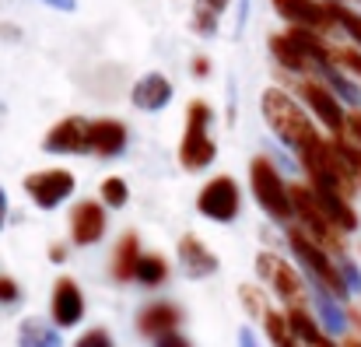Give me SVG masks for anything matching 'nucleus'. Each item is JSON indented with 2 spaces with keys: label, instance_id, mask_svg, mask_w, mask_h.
I'll list each match as a JSON object with an SVG mask.
<instances>
[{
  "label": "nucleus",
  "instance_id": "nucleus-1",
  "mask_svg": "<svg viewBox=\"0 0 361 347\" xmlns=\"http://www.w3.org/2000/svg\"><path fill=\"white\" fill-rule=\"evenodd\" d=\"M263 116H267V123L274 126V133H277L288 147H295L298 154H302L309 144L319 140V133H316V126L309 123V116L302 113V109L295 106V99L284 95L281 88H267V92H263Z\"/></svg>",
  "mask_w": 361,
  "mask_h": 347
},
{
  "label": "nucleus",
  "instance_id": "nucleus-2",
  "mask_svg": "<svg viewBox=\"0 0 361 347\" xmlns=\"http://www.w3.org/2000/svg\"><path fill=\"white\" fill-rule=\"evenodd\" d=\"M302 165L312 176L316 190H330V193H341L348 200L355 193V186H358L351 169H348V162H344V154L337 151V144H326L323 137L302 151Z\"/></svg>",
  "mask_w": 361,
  "mask_h": 347
},
{
  "label": "nucleus",
  "instance_id": "nucleus-3",
  "mask_svg": "<svg viewBox=\"0 0 361 347\" xmlns=\"http://www.w3.org/2000/svg\"><path fill=\"white\" fill-rule=\"evenodd\" d=\"M207 123H211V106L193 99L190 109H186V137L179 144V165L190 169V172L207 169L214 162V154H218V147H214V140L207 133Z\"/></svg>",
  "mask_w": 361,
  "mask_h": 347
},
{
  "label": "nucleus",
  "instance_id": "nucleus-4",
  "mask_svg": "<svg viewBox=\"0 0 361 347\" xmlns=\"http://www.w3.org/2000/svg\"><path fill=\"white\" fill-rule=\"evenodd\" d=\"M249 183H252L256 204H259L274 221H291V214H295L291 190L281 183L277 169H274L267 158H252V162H249Z\"/></svg>",
  "mask_w": 361,
  "mask_h": 347
},
{
  "label": "nucleus",
  "instance_id": "nucleus-5",
  "mask_svg": "<svg viewBox=\"0 0 361 347\" xmlns=\"http://www.w3.org/2000/svg\"><path fill=\"white\" fill-rule=\"evenodd\" d=\"M288 238H291V249H295V256L305 263V270H309L312 281H319V284H323L326 291H334V295H348V284H344L341 270L330 263V256L323 252V245H319L316 238L302 235L298 229L288 231Z\"/></svg>",
  "mask_w": 361,
  "mask_h": 347
},
{
  "label": "nucleus",
  "instance_id": "nucleus-6",
  "mask_svg": "<svg viewBox=\"0 0 361 347\" xmlns=\"http://www.w3.org/2000/svg\"><path fill=\"white\" fill-rule=\"evenodd\" d=\"M197 207H200V214H207V218L218 221V225L235 221V214H239V186H235V179H232V176L211 179V183L200 190Z\"/></svg>",
  "mask_w": 361,
  "mask_h": 347
},
{
  "label": "nucleus",
  "instance_id": "nucleus-7",
  "mask_svg": "<svg viewBox=\"0 0 361 347\" xmlns=\"http://www.w3.org/2000/svg\"><path fill=\"white\" fill-rule=\"evenodd\" d=\"M256 270H259V277L291 305V309H302L305 305V288H302V277L281 260V256H274V252H259L256 256Z\"/></svg>",
  "mask_w": 361,
  "mask_h": 347
},
{
  "label": "nucleus",
  "instance_id": "nucleus-8",
  "mask_svg": "<svg viewBox=\"0 0 361 347\" xmlns=\"http://www.w3.org/2000/svg\"><path fill=\"white\" fill-rule=\"evenodd\" d=\"M291 204H295V214L305 221V229L312 231V238L323 245V249H341V235H337V225L323 214V207L316 204L312 190L305 186H291Z\"/></svg>",
  "mask_w": 361,
  "mask_h": 347
},
{
  "label": "nucleus",
  "instance_id": "nucleus-9",
  "mask_svg": "<svg viewBox=\"0 0 361 347\" xmlns=\"http://www.w3.org/2000/svg\"><path fill=\"white\" fill-rule=\"evenodd\" d=\"M25 193L35 200V207L53 211L56 204H63L74 193V176L63 169H49V172H32L25 176Z\"/></svg>",
  "mask_w": 361,
  "mask_h": 347
},
{
  "label": "nucleus",
  "instance_id": "nucleus-10",
  "mask_svg": "<svg viewBox=\"0 0 361 347\" xmlns=\"http://www.w3.org/2000/svg\"><path fill=\"white\" fill-rule=\"evenodd\" d=\"M42 147H46L49 154H78V151H92V123L71 116V119L56 123V126L46 133Z\"/></svg>",
  "mask_w": 361,
  "mask_h": 347
},
{
  "label": "nucleus",
  "instance_id": "nucleus-11",
  "mask_svg": "<svg viewBox=\"0 0 361 347\" xmlns=\"http://www.w3.org/2000/svg\"><path fill=\"white\" fill-rule=\"evenodd\" d=\"M274 11L281 18H288L295 28H309V32H326L337 25L330 7H323L316 0H274Z\"/></svg>",
  "mask_w": 361,
  "mask_h": 347
},
{
  "label": "nucleus",
  "instance_id": "nucleus-12",
  "mask_svg": "<svg viewBox=\"0 0 361 347\" xmlns=\"http://www.w3.org/2000/svg\"><path fill=\"white\" fill-rule=\"evenodd\" d=\"M81 316H85V298H81L78 284L71 277H60L56 288H53V319H56V327H74V323H81Z\"/></svg>",
  "mask_w": 361,
  "mask_h": 347
},
{
  "label": "nucleus",
  "instance_id": "nucleus-13",
  "mask_svg": "<svg viewBox=\"0 0 361 347\" xmlns=\"http://www.w3.org/2000/svg\"><path fill=\"white\" fill-rule=\"evenodd\" d=\"M71 231H74V242H78V245L99 242L102 231H106V211H102L99 204H92V200L78 204L74 214H71Z\"/></svg>",
  "mask_w": 361,
  "mask_h": 347
},
{
  "label": "nucleus",
  "instance_id": "nucleus-14",
  "mask_svg": "<svg viewBox=\"0 0 361 347\" xmlns=\"http://www.w3.org/2000/svg\"><path fill=\"white\" fill-rule=\"evenodd\" d=\"M302 99L309 102V109L319 116L334 133H344V113H341L337 99H334L323 85H316V81H302Z\"/></svg>",
  "mask_w": 361,
  "mask_h": 347
},
{
  "label": "nucleus",
  "instance_id": "nucleus-15",
  "mask_svg": "<svg viewBox=\"0 0 361 347\" xmlns=\"http://www.w3.org/2000/svg\"><path fill=\"white\" fill-rule=\"evenodd\" d=\"M172 99V85L165 74H144L137 85H133V106L144 109V113H158L165 109Z\"/></svg>",
  "mask_w": 361,
  "mask_h": 347
},
{
  "label": "nucleus",
  "instance_id": "nucleus-16",
  "mask_svg": "<svg viewBox=\"0 0 361 347\" xmlns=\"http://www.w3.org/2000/svg\"><path fill=\"white\" fill-rule=\"evenodd\" d=\"M179 263H183V270L190 277H207V274L218 270V256L197 235H183V242H179Z\"/></svg>",
  "mask_w": 361,
  "mask_h": 347
},
{
  "label": "nucleus",
  "instance_id": "nucleus-17",
  "mask_svg": "<svg viewBox=\"0 0 361 347\" xmlns=\"http://www.w3.org/2000/svg\"><path fill=\"white\" fill-rule=\"evenodd\" d=\"M126 147V126L120 119H95L92 123V151L102 158H113Z\"/></svg>",
  "mask_w": 361,
  "mask_h": 347
},
{
  "label": "nucleus",
  "instance_id": "nucleus-18",
  "mask_svg": "<svg viewBox=\"0 0 361 347\" xmlns=\"http://www.w3.org/2000/svg\"><path fill=\"white\" fill-rule=\"evenodd\" d=\"M179 327V309L169 305V302H154L140 312L137 319V330L140 334H151V337H165V334H176Z\"/></svg>",
  "mask_w": 361,
  "mask_h": 347
},
{
  "label": "nucleus",
  "instance_id": "nucleus-19",
  "mask_svg": "<svg viewBox=\"0 0 361 347\" xmlns=\"http://www.w3.org/2000/svg\"><path fill=\"white\" fill-rule=\"evenodd\" d=\"M312 197H316V204L323 207V214L337 225L341 231H355L358 229V214L351 211V204L341 197V193H330V190H312Z\"/></svg>",
  "mask_w": 361,
  "mask_h": 347
},
{
  "label": "nucleus",
  "instance_id": "nucleus-20",
  "mask_svg": "<svg viewBox=\"0 0 361 347\" xmlns=\"http://www.w3.org/2000/svg\"><path fill=\"white\" fill-rule=\"evenodd\" d=\"M288 39H291V46H295L305 60H316V67H330V63H334V49H330L316 32H309V28H288Z\"/></svg>",
  "mask_w": 361,
  "mask_h": 347
},
{
  "label": "nucleus",
  "instance_id": "nucleus-21",
  "mask_svg": "<svg viewBox=\"0 0 361 347\" xmlns=\"http://www.w3.org/2000/svg\"><path fill=\"white\" fill-rule=\"evenodd\" d=\"M312 295H316V312H319L326 334H344V312L334 302V291H326L319 281H312Z\"/></svg>",
  "mask_w": 361,
  "mask_h": 347
},
{
  "label": "nucleus",
  "instance_id": "nucleus-22",
  "mask_svg": "<svg viewBox=\"0 0 361 347\" xmlns=\"http://www.w3.org/2000/svg\"><path fill=\"white\" fill-rule=\"evenodd\" d=\"M137 263H140L137 235H123L120 245H116V256H113V277L116 281H130L137 274Z\"/></svg>",
  "mask_w": 361,
  "mask_h": 347
},
{
  "label": "nucleus",
  "instance_id": "nucleus-23",
  "mask_svg": "<svg viewBox=\"0 0 361 347\" xmlns=\"http://www.w3.org/2000/svg\"><path fill=\"white\" fill-rule=\"evenodd\" d=\"M18 344L21 347H60V334L53 327H46L42 319H25L18 330Z\"/></svg>",
  "mask_w": 361,
  "mask_h": 347
},
{
  "label": "nucleus",
  "instance_id": "nucleus-24",
  "mask_svg": "<svg viewBox=\"0 0 361 347\" xmlns=\"http://www.w3.org/2000/svg\"><path fill=\"white\" fill-rule=\"evenodd\" d=\"M288 323H291V334H295V341H302L305 347H334L319 330H316V323L309 319V312L305 309H291L288 312Z\"/></svg>",
  "mask_w": 361,
  "mask_h": 347
},
{
  "label": "nucleus",
  "instance_id": "nucleus-25",
  "mask_svg": "<svg viewBox=\"0 0 361 347\" xmlns=\"http://www.w3.org/2000/svg\"><path fill=\"white\" fill-rule=\"evenodd\" d=\"M232 0H197V7H193V28L200 35H214L218 32V18H221V11Z\"/></svg>",
  "mask_w": 361,
  "mask_h": 347
},
{
  "label": "nucleus",
  "instance_id": "nucleus-26",
  "mask_svg": "<svg viewBox=\"0 0 361 347\" xmlns=\"http://www.w3.org/2000/svg\"><path fill=\"white\" fill-rule=\"evenodd\" d=\"M270 53H274V56H277V63H284L288 71H305V67H309V60L291 46V39H288V35H274V39H270Z\"/></svg>",
  "mask_w": 361,
  "mask_h": 347
},
{
  "label": "nucleus",
  "instance_id": "nucleus-27",
  "mask_svg": "<svg viewBox=\"0 0 361 347\" xmlns=\"http://www.w3.org/2000/svg\"><path fill=\"white\" fill-rule=\"evenodd\" d=\"M140 284H161L165 277H169V263L161 260V256H140V263H137V274H133Z\"/></svg>",
  "mask_w": 361,
  "mask_h": 347
},
{
  "label": "nucleus",
  "instance_id": "nucleus-28",
  "mask_svg": "<svg viewBox=\"0 0 361 347\" xmlns=\"http://www.w3.org/2000/svg\"><path fill=\"white\" fill-rule=\"evenodd\" d=\"M267 334H270L274 347H295L291 323H288V316H281V312H267Z\"/></svg>",
  "mask_w": 361,
  "mask_h": 347
},
{
  "label": "nucleus",
  "instance_id": "nucleus-29",
  "mask_svg": "<svg viewBox=\"0 0 361 347\" xmlns=\"http://www.w3.org/2000/svg\"><path fill=\"white\" fill-rule=\"evenodd\" d=\"M319 71H323V78H326V81H330V85H334V88H337V92H341V95H344V99L351 102V106H361L358 88H355L351 81H344V78H341V74L334 71V63H330V67H319Z\"/></svg>",
  "mask_w": 361,
  "mask_h": 347
},
{
  "label": "nucleus",
  "instance_id": "nucleus-30",
  "mask_svg": "<svg viewBox=\"0 0 361 347\" xmlns=\"http://www.w3.org/2000/svg\"><path fill=\"white\" fill-rule=\"evenodd\" d=\"M126 197H130V190H126V183H123L120 176H113V179L102 183V200H106L109 207H123Z\"/></svg>",
  "mask_w": 361,
  "mask_h": 347
},
{
  "label": "nucleus",
  "instance_id": "nucleus-31",
  "mask_svg": "<svg viewBox=\"0 0 361 347\" xmlns=\"http://www.w3.org/2000/svg\"><path fill=\"white\" fill-rule=\"evenodd\" d=\"M330 14H334V21H337V25H344V32H351V35L358 39V46H361V14L348 11V7H341V4H334V7H330Z\"/></svg>",
  "mask_w": 361,
  "mask_h": 347
},
{
  "label": "nucleus",
  "instance_id": "nucleus-32",
  "mask_svg": "<svg viewBox=\"0 0 361 347\" xmlns=\"http://www.w3.org/2000/svg\"><path fill=\"white\" fill-rule=\"evenodd\" d=\"M337 151L344 154V162H348V169H351V176H355V183L361 186V147H351L344 137L337 140Z\"/></svg>",
  "mask_w": 361,
  "mask_h": 347
},
{
  "label": "nucleus",
  "instance_id": "nucleus-33",
  "mask_svg": "<svg viewBox=\"0 0 361 347\" xmlns=\"http://www.w3.org/2000/svg\"><path fill=\"white\" fill-rule=\"evenodd\" d=\"M239 295H242V302H245V309H249V316H263V319H267V305H263V295H259V291H256L252 284H245Z\"/></svg>",
  "mask_w": 361,
  "mask_h": 347
},
{
  "label": "nucleus",
  "instance_id": "nucleus-34",
  "mask_svg": "<svg viewBox=\"0 0 361 347\" xmlns=\"http://www.w3.org/2000/svg\"><path fill=\"white\" fill-rule=\"evenodd\" d=\"M334 63H341V67L361 74V53L358 49H334Z\"/></svg>",
  "mask_w": 361,
  "mask_h": 347
},
{
  "label": "nucleus",
  "instance_id": "nucleus-35",
  "mask_svg": "<svg viewBox=\"0 0 361 347\" xmlns=\"http://www.w3.org/2000/svg\"><path fill=\"white\" fill-rule=\"evenodd\" d=\"M74 347H113V341H109V334H106V330H88V334H85Z\"/></svg>",
  "mask_w": 361,
  "mask_h": 347
},
{
  "label": "nucleus",
  "instance_id": "nucleus-36",
  "mask_svg": "<svg viewBox=\"0 0 361 347\" xmlns=\"http://www.w3.org/2000/svg\"><path fill=\"white\" fill-rule=\"evenodd\" d=\"M341 277H344L348 291H358V288H361V274H358V267H355L351 260H344V267H341Z\"/></svg>",
  "mask_w": 361,
  "mask_h": 347
},
{
  "label": "nucleus",
  "instance_id": "nucleus-37",
  "mask_svg": "<svg viewBox=\"0 0 361 347\" xmlns=\"http://www.w3.org/2000/svg\"><path fill=\"white\" fill-rule=\"evenodd\" d=\"M18 302V284L11 277H0V305H11Z\"/></svg>",
  "mask_w": 361,
  "mask_h": 347
},
{
  "label": "nucleus",
  "instance_id": "nucleus-38",
  "mask_svg": "<svg viewBox=\"0 0 361 347\" xmlns=\"http://www.w3.org/2000/svg\"><path fill=\"white\" fill-rule=\"evenodd\" d=\"M154 347H190V341H186V337H179V334H165V337H158V341H154Z\"/></svg>",
  "mask_w": 361,
  "mask_h": 347
},
{
  "label": "nucleus",
  "instance_id": "nucleus-39",
  "mask_svg": "<svg viewBox=\"0 0 361 347\" xmlns=\"http://www.w3.org/2000/svg\"><path fill=\"white\" fill-rule=\"evenodd\" d=\"M207 71H211V63H207L204 56H197V60H193V74H197V78H204Z\"/></svg>",
  "mask_w": 361,
  "mask_h": 347
},
{
  "label": "nucleus",
  "instance_id": "nucleus-40",
  "mask_svg": "<svg viewBox=\"0 0 361 347\" xmlns=\"http://www.w3.org/2000/svg\"><path fill=\"white\" fill-rule=\"evenodd\" d=\"M348 130H351V133L358 137V144H361V113H355L351 119H348Z\"/></svg>",
  "mask_w": 361,
  "mask_h": 347
},
{
  "label": "nucleus",
  "instance_id": "nucleus-41",
  "mask_svg": "<svg viewBox=\"0 0 361 347\" xmlns=\"http://www.w3.org/2000/svg\"><path fill=\"white\" fill-rule=\"evenodd\" d=\"M49 260H53V263L67 260V249H63V245H49Z\"/></svg>",
  "mask_w": 361,
  "mask_h": 347
},
{
  "label": "nucleus",
  "instance_id": "nucleus-42",
  "mask_svg": "<svg viewBox=\"0 0 361 347\" xmlns=\"http://www.w3.org/2000/svg\"><path fill=\"white\" fill-rule=\"evenodd\" d=\"M49 7H60V11H74V0H46Z\"/></svg>",
  "mask_w": 361,
  "mask_h": 347
},
{
  "label": "nucleus",
  "instance_id": "nucleus-43",
  "mask_svg": "<svg viewBox=\"0 0 361 347\" xmlns=\"http://www.w3.org/2000/svg\"><path fill=\"white\" fill-rule=\"evenodd\" d=\"M239 347H256V341H252V334H249V330H242L239 334Z\"/></svg>",
  "mask_w": 361,
  "mask_h": 347
},
{
  "label": "nucleus",
  "instance_id": "nucleus-44",
  "mask_svg": "<svg viewBox=\"0 0 361 347\" xmlns=\"http://www.w3.org/2000/svg\"><path fill=\"white\" fill-rule=\"evenodd\" d=\"M4 218H7V197H4V190H0V229H4Z\"/></svg>",
  "mask_w": 361,
  "mask_h": 347
},
{
  "label": "nucleus",
  "instance_id": "nucleus-45",
  "mask_svg": "<svg viewBox=\"0 0 361 347\" xmlns=\"http://www.w3.org/2000/svg\"><path fill=\"white\" fill-rule=\"evenodd\" d=\"M348 347H361V341H351V344H348Z\"/></svg>",
  "mask_w": 361,
  "mask_h": 347
}]
</instances>
